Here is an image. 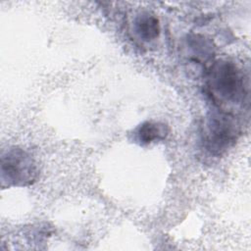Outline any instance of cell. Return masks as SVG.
I'll return each instance as SVG.
<instances>
[{
    "instance_id": "6da1fadb",
    "label": "cell",
    "mask_w": 251,
    "mask_h": 251,
    "mask_svg": "<svg viewBox=\"0 0 251 251\" xmlns=\"http://www.w3.org/2000/svg\"><path fill=\"white\" fill-rule=\"evenodd\" d=\"M209 86L213 96L221 101L237 100L243 90L241 74L232 63L219 61L211 68Z\"/></svg>"
},
{
    "instance_id": "7a4b0ae2",
    "label": "cell",
    "mask_w": 251,
    "mask_h": 251,
    "mask_svg": "<svg viewBox=\"0 0 251 251\" xmlns=\"http://www.w3.org/2000/svg\"><path fill=\"white\" fill-rule=\"evenodd\" d=\"M2 176L18 185L29 184L34 180L36 171L30 158L22 149H11L2 156Z\"/></svg>"
},
{
    "instance_id": "3957f363",
    "label": "cell",
    "mask_w": 251,
    "mask_h": 251,
    "mask_svg": "<svg viewBox=\"0 0 251 251\" xmlns=\"http://www.w3.org/2000/svg\"><path fill=\"white\" fill-rule=\"evenodd\" d=\"M206 137L212 149H224L234 139L235 127L226 115H218L210 120Z\"/></svg>"
},
{
    "instance_id": "277c9868",
    "label": "cell",
    "mask_w": 251,
    "mask_h": 251,
    "mask_svg": "<svg viewBox=\"0 0 251 251\" xmlns=\"http://www.w3.org/2000/svg\"><path fill=\"white\" fill-rule=\"evenodd\" d=\"M136 30L145 40L154 39L159 34L158 20L149 15L142 16L136 22Z\"/></svg>"
},
{
    "instance_id": "5b68a950",
    "label": "cell",
    "mask_w": 251,
    "mask_h": 251,
    "mask_svg": "<svg viewBox=\"0 0 251 251\" xmlns=\"http://www.w3.org/2000/svg\"><path fill=\"white\" fill-rule=\"evenodd\" d=\"M137 134H138L139 140L144 143H148L155 139L162 138L166 135L163 126H159L158 124L149 123V122L143 124L138 128Z\"/></svg>"
}]
</instances>
